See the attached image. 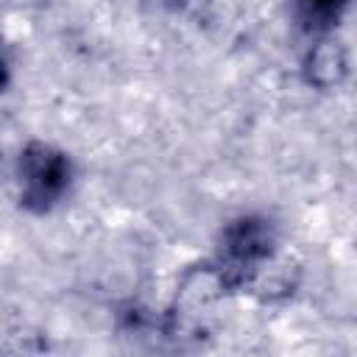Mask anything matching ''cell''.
<instances>
[{
    "mask_svg": "<svg viewBox=\"0 0 357 357\" xmlns=\"http://www.w3.org/2000/svg\"><path fill=\"white\" fill-rule=\"evenodd\" d=\"M8 84V56H6V45H3V36H0V92L3 86Z\"/></svg>",
    "mask_w": 357,
    "mask_h": 357,
    "instance_id": "obj_3",
    "label": "cell"
},
{
    "mask_svg": "<svg viewBox=\"0 0 357 357\" xmlns=\"http://www.w3.org/2000/svg\"><path fill=\"white\" fill-rule=\"evenodd\" d=\"M276 251V226L262 215H240L220 231L215 273L220 287L237 290L254 282Z\"/></svg>",
    "mask_w": 357,
    "mask_h": 357,
    "instance_id": "obj_1",
    "label": "cell"
},
{
    "mask_svg": "<svg viewBox=\"0 0 357 357\" xmlns=\"http://www.w3.org/2000/svg\"><path fill=\"white\" fill-rule=\"evenodd\" d=\"M73 159L47 142H28L14 165L20 206L33 215L53 212L73 187Z\"/></svg>",
    "mask_w": 357,
    "mask_h": 357,
    "instance_id": "obj_2",
    "label": "cell"
}]
</instances>
